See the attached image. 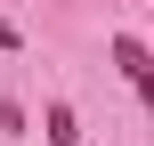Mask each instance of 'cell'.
I'll list each match as a JSON object with an SVG mask.
<instances>
[{
	"label": "cell",
	"mask_w": 154,
	"mask_h": 146,
	"mask_svg": "<svg viewBox=\"0 0 154 146\" xmlns=\"http://www.w3.org/2000/svg\"><path fill=\"white\" fill-rule=\"evenodd\" d=\"M106 49H114V65L130 73V89H138V98L154 106V57H146V41H138V33H114Z\"/></svg>",
	"instance_id": "1"
},
{
	"label": "cell",
	"mask_w": 154,
	"mask_h": 146,
	"mask_svg": "<svg viewBox=\"0 0 154 146\" xmlns=\"http://www.w3.org/2000/svg\"><path fill=\"white\" fill-rule=\"evenodd\" d=\"M49 146H81V130H73V106H49Z\"/></svg>",
	"instance_id": "2"
}]
</instances>
